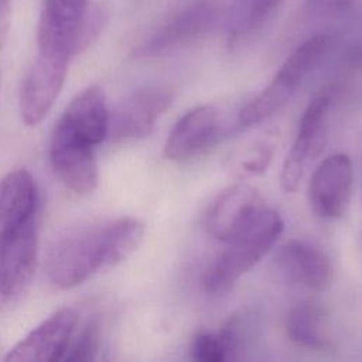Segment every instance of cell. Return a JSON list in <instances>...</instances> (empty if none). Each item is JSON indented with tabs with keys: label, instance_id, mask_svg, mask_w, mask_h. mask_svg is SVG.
I'll use <instances>...</instances> for the list:
<instances>
[{
	"label": "cell",
	"instance_id": "15",
	"mask_svg": "<svg viewBox=\"0 0 362 362\" xmlns=\"http://www.w3.org/2000/svg\"><path fill=\"white\" fill-rule=\"evenodd\" d=\"M215 10L208 3H195L174 16L139 49V55L156 57L184 48L201 38L214 24Z\"/></svg>",
	"mask_w": 362,
	"mask_h": 362
},
{
	"label": "cell",
	"instance_id": "6",
	"mask_svg": "<svg viewBox=\"0 0 362 362\" xmlns=\"http://www.w3.org/2000/svg\"><path fill=\"white\" fill-rule=\"evenodd\" d=\"M37 252L34 219L0 240V313L14 308L27 293L35 272Z\"/></svg>",
	"mask_w": 362,
	"mask_h": 362
},
{
	"label": "cell",
	"instance_id": "1",
	"mask_svg": "<svg viewBox=\"0 0 362 362\" xmlns=\"http://www.w3.org/2000/svg\"><path fill=\"white\" fill-rule=\"evenodd\" d=\"M143 238L144 225L134 218L74 228L51 246L48 277L59 288L76 287L95 273L126 260Z\"/></svg>",
	"mask_w": 362,
	"mask_h": 362
},
{
	"label": "cell",
	"instance_id": "7",
	"mask_svg": "<svg viewBox=\"0 0 362 362\" xmlns=\"http://www.w3.org/2000/svg\"><path fill=\"white\" fill-rule=\"evenodd\" d=\"M93 147L61 119L57 122L49 143V160L57 177L78 195L92 194L98 185Z\"/></svg>",
	"mask_w": 362,
	"mask_h": 362
},
{
	"label": "cell",
	"instance_id": "12",
	"mask_svg": "<svg viewBox=\"0 0 362 362\" xmlns=\"http://www.w3.org/2000/svg\"><path fill=\"white\" fill-rule=\"evenodd\" d=\"M266 204L259 191L247 184H235L223 189L206 214L208 232L221 242H228L264 209Z\"/></svg>",
	"mask_w": 362,
	"mask_h": 362
},
{
	"label": "cell",
	"instance_id": "16",
	"mask_svg": "<svg viewBox=\"0 0 362 362\" xmlns=\"http://www.w3.org/2000/svg\"><path fill=\"white\" fill-rule=\"evenodd\" d=\"M35 204L37 188L30 171L17 168L0 180V240L34 219Z\"/></svg>",
	"mask_w": 362,
	"mask_h": 362
},
{
	"label": "cell",
	"instance_id": "27",
	"mask_svg": "<svg viewBox=\"0 0 362 362\" xmlns=\"http://www.w3.org/2000/svg\"><path fill=\"white\" fill-rule=\"evenodd\" d=\"M0 88H1V74H0Z\"/></svg>",
	"mask_w": 362,
	"mask_h": 362
},
{
	"label": "cell",
	"instance_id": "24",
	"mask_svg": "<svg viewBox=\"0 0 362 362\" xmlns=\"http://www.w3.org/2000/svg\"><path fill=\"white\" fill-rule=\"evenodd\" d=\"M355 0H307L310 11L318 16H334L346 10Z\"/></svg>",
	"mask_w": 362,
	"mask_h": 362
},
{
	"label": "cell",
	"instance_id": "5",
	"mask_svg": "<svg viewBox=\"0 0 362 362\" xmlns=\"http://www.w3.org/2000/svg\"><path fill=\"white\" fill-rule=\"evenodd\" d=\"M334 86H324L305 107L297 136L281 167L280 187L284 192H294L310 164L320 157L327 143V120L332 105Z\"/></svg>",
	"mask_w": 362,
	"mask_h": 362
},
{
	"label": "cell",
	"instance_id": "8",
	"mask_svg": "<svg viewBox=\"0 0 362 362\" xmlns=\"http://www.w3.org/2000/svg\"><path fill=\"white\" fill-rule=\"evenodd\" d=\"M71 57L38 51L20 90V113L25 124H38L54 106L68 74Z\"/></svg>",
	"mask_w": 362,
	"mask_h": 362
},
{
	"label": "cell",
	"instance_id": "23",
	"mask_svg": "<svg viewBox=\"0 0 362 362\" xmlns=\"http://www.w3.org/2000/svg\"><path fill=\"white\" fill-rule=\"evenodd\" d=\"M272 147L269 144H259L253 147L246 157L242 160V168L245 173L249 174H259L263 173L272 160Z\"/></svg>",
	"mask_w": 362,
	"mask_h": 362
},
{
	"label": "cell",
	"instance_id": "10",
	"mask_svg": "<svg viewBox=\"0 0 362 362\" xmlns=\"http://www.w3.org/2000/svg\"><path fill=\"white\" fill-rule=\"evenodd\" d=\"M174 93L161 86H147L132 93L110 116L109 133L115 140L147 137L168 110Z\"/></svg>",
	"mask_w": 362,
	"mask_h": 362
},
{
	"label": "cell",
	"instance_id": "3",
	"mask_svg": "<svg viewBox=\"0 0 362 362\" xmlns=\"http://www.w3.org/2000/svg\"><path fill=\"white\" fill-rule=\"evenodd\" d=\"M103 13L89 10V0H45L37 30L38 51L74 57L99 35Z\"/></svg>",
	"mask_w": 362,
	"mask_h": 362
},
{
	"label": "cell",
	"instance_id": "14",
	"mask_svg": "<svg viewBox=\"0 0 362 362\" xmlns=\"http://www.w3.org/2000/svg\"><path fill=\"white\" fill-rule=\"evenodd\" d=\"M276 264L293 283L313 291H324L332 281L329 257L313 243L291 239L283 243L276 253Z\"/></svg>",
	"mask_w": 362,
	"mask_h": 362
},
{
	"label": "cell",
	"instance_id": "20",
	"mask_svg": "<svg viewBox=\"0 0 362 362\" xmlns=\"http://www.w3.org/2000/svg\"><path fill=\"white\" fill-rule=\"evenodd\" d=\"M259 331V318L252 311H238L232 314L218 335L226 352V359H236L256 339Z\"/></svg>",
	"mask_w": 362,
	"mask_h": 362
},
{
	"label": "cell",
	"instance_id": "4",
	"mask_svg": "<svg viewBox=\"0 0 362 362\" xmlns=\"http://www.w3.org/2000/svg\"><path fill=\"white\" fill-rule=\"evenodd\" d=\"M329 44L331 38L325 34H317L300 44L283 62L272 82L239 112V123L257 124L279 112L318 65Z\"/></svg>",
	"mask_w": 362,
	"mask_h": 362
},
{
	"label": "cell",
	"instance_id": "2",
	"mask_svg": "<svg viewBox=\"0 0 362 362\" xmlns=\"http://www.w3.org/2000/svg\"><path fill=\"white\" fill-rule=\"evenodd\" d=\"M281 216L266 208L252 223L229 239L223 252L208 269L204 280L205 291L221 296L249 272L269 252L283 233Z\"/></svg>",
	"mask_w": 362,
	"mask_h": 362
},
{
	"label": "cell",
	"instance_id": "9",
	"mask_svg": "<svg viewBox=\"0 0 362 362\" xmlns=\"http://www.w3.org/2000/svg\"><path fill=\"white\" fill-rule=\"evenodd\" d=\"M352 161L344 153L328 156L314 170L308 184V202L322 219L341 218L352 191Z\"/></svg>",
	"mask_w": 362,
	"mask_h": 362
},
{
	"label": "cell",
	"instance_id": "21",
	"mask_svg": "<svg viewBox=\"0 0 362 362\" xmlns=\"http://www.w3.org/2000/svg\"><path fill=\"white\" fill-rule=\"evenodd\" d=\"M100 345V327L96 320L88 321L68 344L62 361H92L96 358Z\"/></svg>",
	"mask_w": 362,
	"mask_h": 362
},
{
	"label": "cell",
	"instance_id": "19",
	"mask_svg": "<svg viewBox=\"0 0 362 362\" xmlns=\"http://www.w3.org/2000/svg\"><path fill=\"white\" fill-rule=\"evenodd\" d=\"M284 0H235L228 17V44L240 45L253 35Z\"/></svg>",
	"mask_w": 362,
	"mask_h": 362
},
{
	"label": "cell",
	"instance_id": "13",
	"mask_svg": "<svg viewBox=\"0 0 362 362\" xmlns=\"http://www.w3.org/2000/svg\"><path fill=\"white\" fill-rule=\"evenodd\" d=\"M221 126V113L214 105L189 109L173 126L164 144V156L177 163L198 156L218 140Z\"/></svg>",
	"mask_w": 362,
	"mask_h": 362
},
{
	"label": "cell",
	"instance_id": "22",
	"mask_svg": "<svg viewBox=\"0 0 362 362\" xmlns=\"http://www.w3.org/2000/svg\"><path fill=\"white\" fill-rule=\"evenodd\" d=\"M191 356L198 362H223L226 361V352L222 341L216 334L201 332L197 334L191 342Z\"/></svg>",
	"mask_w": 362,
	"mask_h": 362
},
{
	"label": "cell",
	"instance_id": "17",
	"mask_svg": "<svg viewBox=\"0 0 362 362\" xmlns=\"http://www.w3.org/2000/svg\"><path fill=\"white\" fill-rule=\"evenodd\" d=\"M59 119L92 146L102 143L109 134L110 123L103 89L99 85H90L79 92Z\"/></svg>",
	"mask_w": 362,
	"mask_h": 362
},
{
	"label": "cell",
	"instance_id": "26",
	"mask_svg": "<svg viewBox=\"0 0 362 362\" xmlns=\"http://www.w3.org/2000/svg\"><path fill=\"white\" fill-rule=\"evenodd\" d=\"M356 62H358V65H362V52L358 55V58H356Z\"/></svg>",
	"mask_w": 362,
	"mask_h": 362
},
{
	"label": "cell",
	"instance_id": "11",
	"mask_svg": "<svg viewBox=\"0 0 362 362\" xmlns=\"http://www.w3.org/2000/svg\"><path fill=\"white\" fill-rule=\"evenodd\" d=\"M78 325V314L72 308H61L18 341L4 361L8 362H54L62 361L68 344Z\"/></svg>",
	"mask_w": 362,
	"mask_h": 362
},
{
	"label": "cell",
	"instance_id": "25",
	"mask_svg": "<svg viewBox=\"0 0 362 362\" xmlns=\"http://www.w3.org/2000/svg\"><path fill=\"white\" fill-rule=\"evenodd\" d=\"M11 18V0H0V49L4 47Z\"/></svg>",
	"mask_w": 362,
	"mask_h": 362
},
{
	"label": "cell",
	"instance_id": "18",
	"mask_svg": "<svg viewBox=\"0 0 362 362\" xmlns=\"http://www.w3.org/2000/svg\"><path fill=\"white\" fill-rule=\"evenodd\" d=\"M288 339L303 348L322 351L331 346V321L327 310L315 300H304L293 305L286 315Z\"/></svg>",
	"mask_w": 362,
	"mask_h": 362
}]
</instances>
